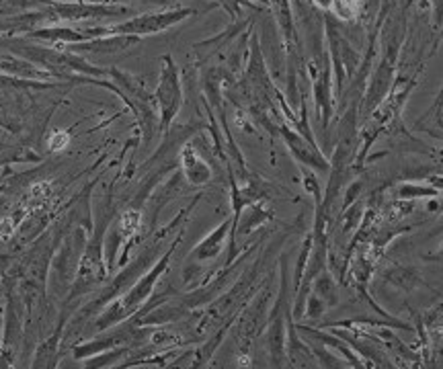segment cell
Masks as SVG:
<instances>
[{"label":"cell","mask_w":443,"mask_h":369,"mask_svg":"<svg viewBox=\"0 0 443 369\" xmlns=\"http://www.w3.org/2000/svg\"><path fill=\"white\" fill-rule=\"evenodd\" d=\"M185 174L189 176L191 182H205L212 172L191 150H187V154H185Z\"/></svg>","instance_id":"cell-1"},{"label":"cell","mask_w":443,"mask_h":369,"mask_svg":"<svg viewBox=\"0 0 443 369\" xmlns=\"http://www.w3.org/2000/svg\"><path fill=\"white\" fill-rule=\"evenodd\" d=\"M333 7H337V11L343 19H351L355 15V11L359 9V0H335Z\"/></svg>","instance_id":"cell-2"},{"label":"cell","mask_w":443,"mask_h":369,"mask_svg":"<svg viewBox=\"0 0 443 369\" xmlns=\"http://www.w3.org/2000/svg\"><path fill=\"white\" fill-rule=\"evenodd\" d=\"M66 144H68V135H66V133H56L54 140L50 142V146H52L54 150H62Z\"/></svg>","instance_id":"cell-3"},{"label":"cell","mask_w":443,"mask_h":369,"mask_svg":"<svg viewBox=\"0 0 443 369\" xmlns=\"http://www.w3.org/2000/svg\"><path fill=\"white\" fill-rule=\"evenodd\" d=\"M314 3H316L318 7H322V9H331V7L335 5V0H314Z\"/></svg>","instance_id":"cell-4"}]
</instances>
